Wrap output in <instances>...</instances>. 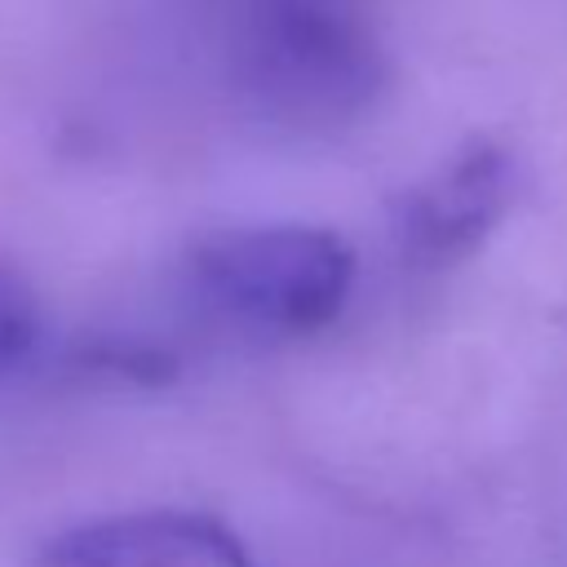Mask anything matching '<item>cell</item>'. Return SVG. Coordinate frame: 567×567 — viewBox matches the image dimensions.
Segmentation results:
<instances>
[{
  "instance_id": "6da1fadb",
  "label": "cell",
  "mask_w": 567,
  "mask_h": 567,
  "mask_svg": "<svg viewBox=\"0 0 567 567\" xmlns=\"http://www.w3.org/2000/svg\"><path fill=\"white\" fill-rule=\"evenodd\" d=\"M190 270L195 288L221 315L292 337L341 315L354 284V252L319 226H248L199 239Z\"/></svg>"
},
{
  "instance_id": "7a4b0ae2",
  "label": "cell",
  "mask_w": 567,
  "mask_h": 567,
  "mask_svg": "<svg viewBox=\"0 0 567 567\" xmlns=\"http://www.w3.org/2000/svg\"><path fill=\"white\" fill-rule=\"evenodd\" d=\"M514 195V164L492 142H470L434 177L399 199L394 230L412 261L452 266L470 257L505 217Z\"/></svg>"
},
{
  "instance_id": "3957f363",
  "label": "cell",
  "mask_w": 567,
  "mask_h": 567,
  "mask_svg": "<svg viewBox=\"0 0 567 567\" xmlns=\"http://www.w3.org/2000/svg\"><path fill=\"white\" fill-rule=\"evenodd\" d=\"M31 567H257L239 536L195 509H146L49 536Z\"/></svg>"
},
{
  "instance_id": "277c9868",
  "label": "cell",
  "mask_w": 567,
  "mask_h": 567,
  "mask_svg": "<svg viewBox=\"0 0 567 567\" xmlns=\"http://www.w3.org/2000/svg\"><path fill=\"white\" fill-rule=\"evenodd\" d=\"M270 93L292 111L341 115L372 89V49L323 13H301L270 49Z\"/></svg>"
},
{
  "instance_id": "5b68a950",
  "label": "cell",
  "mask_w": 567,
  "mask_h": 567,
  "mask_svg": "<svg viewBox=\"0 0 567 567\" xmlns=\"http://www.w3.org/2000/svg\"><path fill=\"white\" fill-rule=\"evenodd\" d=\"M35 332H40L35 292L13 266L0 261V368L18 363L35 346Z\"/></svg>"
}]
</instances>
